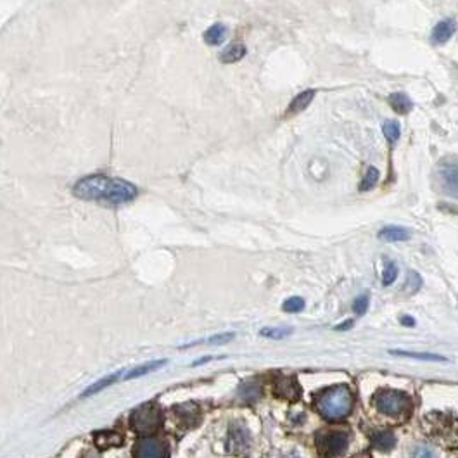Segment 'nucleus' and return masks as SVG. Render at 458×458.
Returning a JSON list of instances; mask_svg holds the SVG:
<instances>
[{
	"label": "nucleus",
	"instance_id": "nucleus-1",
	"mask_svg": "<svg viewBox=\"0 0 458 458\" xmlns=\"http://www.w3.org/2000/svg\"><path fill=\"white\" fill-rule=\"evenodd\" d=\"M73 194L78 199L104 206H123L139 196V189L130 182L106 175H88L74 184Z\"/></svg>",
	"mask_w": 458,
	"mask_h": 458
},
{
	"label": "nucleus",
	"instance_id": "nucleus-2",
	"mask_svg": "<svg viewBox=\"0 0 458 458\" xmlns=\"http://www.w3.org/2000/svg\"><path fill=\"white\" fill-rule=\"evenodd\" d=\"M320 413L329 420H341L351 412L353 393L348 386H336L323 391L316 400Z\"/></svg>",
	"mask_w": 458,
	"mask_h": 458
},
{
	"label": "nucleus",
	"instance_id": "nucleus-3",
	"mask_svg": "<svg viewBox=\"0 0 458 458\" xmlns=\"http://www.w3.org/2000/svg\"><path fill=\"white\" fill-rule=\"evenodd\" d=\"M163 420H165L163 410L156 403L140 405L139 408H135L132 412V417H130L132 429L142 436H151L152 433H156L163 426Z\"/></svg>",
	"mask_w": 458,
	"mask_h": 458
},
{
	"label": "nucleus",
	"instance_id": "nucleus-4",
	"mask_svg": "<svg viewBox=\"0 0 458 458\" xmlns=\"http://www.w3.org/2000/svg\"><path fill=\"white\" fill-rule=\"evenodd\" d=\"M377 410L389 417L407 415L412 408V400L405 393L394 389H382L374 396Z\"/></svg>",
	"mask_w": 458,
	"mask_h": 458
},
{
	"label": "nucleus",
	"instance_id": "nucleus-5",
	"mask_svg": "<svg viewBox=\"0 0 458 458\" xmlns=\"http://www.w3.org/2000/svg\"><path fill=\"white\" fill-rule=\"evenodd\" d=\"M318 452L327 458H341L349 445V436L342 431L339 433H322L316 438Z\"/></svg>",
	"mask_w": 458,
	"mask_h": 458
},
{
	"label": "nucleus",
	"instance_id": "nucleus-6",
	"mask_svg": "<svg viewBox=\"0 0 458 458\" xmlns=\"http://www.w3.org/2000/svg\"><path fill=\"white\" fill-rule=\"evenodd\" d=\"M135 458H170L168 445L152 436H144L133 446Z\"/></svg>",
	"mask_w": 458,
	"mask_h": 458
},
{
	"label": "nucleus",
	"instance_id": "nucleus-7",
	"mask_svg": "<svg viewBox=\"0 0 458 458\" xmlns=\"http://www.w3.org/2000/svg\"><path fill=\"white\" fill-rule=\"evenodd\" d=\"M251 446V434L249 429L242 422H234L229 427V436H227V450L232 455H242Z\"/></svg>",
	"mask_w": 458,
	"mask_h": 458
},
{
	"label": "nucleus",
	"instance_id": "nucleus-8",
	"mask_svg": "<svg viewBox=\"0 0 458 458\" xmlns=\"http://www.w3.org/2000/svg\"><path fill=\"white\" fill-rule=\"evenodd\" d=\"M438 180L445 194L458 199V166L445 163L438 168Z\"/></svg>",
	"mask_w": 458,
	"mask_h": 458
},
{
	"label": "nucleus",
	"instance_id": "nucleus-9",
	"mask_svg": "<svg viewBox=\"0 0 458 458\" xmlns=\"http://www.w3.org/2000/svg\"><path fill=\"white\" fill-rule=\"evenodd\" d=\"M457 32V21L448 18V20L439 21L438 25L434 26L433 33H431V42L436 43V46H445L448 40H452V36L455 35Z\"/></svg>",
	"mask_w": 458,
	"mask_h": 458
},
{
	"label": "nucleus",
	"instance_id": "nucleus-10",
	"mask_svg": "<svg viewBox=\"0 0 458 458\" xmlns=\"http://www.w3.org/2000/svg\"><path fill=\"white\" fill-rule=\"evenodd\" d=\"M275 393L282 398H288V400H297L301 396L297 381L294 377H288V375H278L275 379Z\"/></svg>",
	"mask_w": 458,
	"mask_h": 458
},
{
	"label": "nucleus",
	"instance_id": "nucleus-11",
	"mask_svg": "<svg viewBox=\"0 0 458 458\" xmlns=\"http://www.w3.org/2000/svg\"><path fill=\"white\" fill-rule=\"evenodd\" d=\"M316 95L315 88H307V90L299 92L292 100H290L289 107H288V116H292V114H299L303 113L304 109H308L311 102H314Z\"/></svg>",
	"mask_w": 458,
	"mask_h": 458
},
{
	"label": "nucleus",
	"instance_id": "nucleus-12",
	"mask_svg": "<svg viewBox=\"0 0 458 458\" xmlns=\"http://www.w3.org/2000/svg\"><path fill=\"white\" fill-rule=\"evenodd\" d=\"M245 54H248V48H245L244 43H230V46L223 48L222 54H220V61L225 62V65H234V62H239L241 59H244Z\"/></svg>",
	"mask_w": 458,
	"mask_h": 458
},
{
	"label": "nucleus",
	"instance_id": "nucleus-13",
	"mask_svg": "<svg viewBox=\"0 0 458 458\" xmlns=\"http://www.w3.org/2000/svg\"><path fill=\"white\" fill-rule=\"evenodd\" d=\"M379 239L384 242H403L410 239V230L405 229V227L398 225H389L384 227V229L379 232Z\"/></svg>",
	"mask_w": 458,
	"mask_h": 458
},
{
	"label": "nucleus",
	"instance_id": "nucleus-14",
	"mask_svg": "<svg viewBox=\"0 0 458 458\" xmlns=\"http://www.w3.org/2000/svg\"><path fill=\"white\" fill-rule=\"evenodd\" d=\"M372 446L377 452H391L396 446V436L391 431H382V433L374 434L372 436Z\"/></svg>",
	"mask_w": 458,
	"mask_h": 458
},
{
	"label": "nucleus",
	"instance_id": "nucleus-15",
	"mask_svg": "<svg viewBox=\"0 0 458 458\" xmlns=\"http://www.w3.org/2000/svg\"><path fill=\"white\" fill-rule=\"evenodd\" d=\"M389 104L398 114H408L413 109L412 99L403 92H394L389 95Z\"/></svg>",
	"mask_w": 458,
	"mask_h": 458
},
{
	"label": "nucleus",
	"instance_id": "nucleus-16",
	"mask_svg": "<svg viewBox=\"0 0 458 458\" xmlns=\"http://www.w3.org/2000/svg\"><path fill=\"white\" fill-rule=\"evenodd\" d=\"M227 39V26L222 23H217L204 32V42L208 46H220L223 43V40Z\"/></svg>",
	"mask_w": 458,
	"mask_h": 458
},
{
	"label": "nucleus",
	"instance_id": "nucleus-17",
	"mask_svg": "<svg viewBox=\"0 0 458 458\" xmlns=\"http://www.w3.org/2000/svg\"><path fill=\"white\" fill-rule=\"evenodd\" d=\"M95 443L100 448H113V446H120L123 443V436L114 433V431H102L95 436Z\"/></svg>",
	"mask_w": 458,
	"mask_h": 458
},
{
	"label": "nucleus",
	"instance_id": "nucleus-18",
	"mask_svg": "<svg viewBox=\"0 0 458 458\" xmlns=\"http://www.w3.org/2000/svg\"><path fill=\"white\" fill-rule=\"evenodd\" d=\"M166 363V360H158V362H149V363H142L140 365V367H135L133 368V370H130L128 374H126V377H123V379H126V381H128V379H137V377H142V375L145 374H151V372H154V370H158V368H161L163 365Z\"/></svg>",
	"mask_w": 458,
	"mask_h": 458
},
{
	"label": "nucleus",
	"instance_id": "nucleus-19",
	"mask_svg": "<svg viewBox=\"0 0 458 458\" xmlns=\"http://www.w3.org/2000/svg\"><path fill=\"white\" fill-rule=\"evenodd\" d=\"M239 396L245 403H255L262 396V387L256 384V382H245L239 389Z\"/></svg>",
	"mask_w": 458,
	"mask_h": 458
},
{
	"label": "nucleus",
	"instance_id": "nucleus-20",
	"mask_svg": "<svg viewBox=\"0 0 458 458\" xmlns=\"http://www.w3.org/2000/svg\"><path fill=\"white\" fill-rule=\"evenodd\" d=\"M379 177H381V175H379V170L374 168V166H370V168L367 170V173L363 175V180L360 182V187H358L360 192H368L372 191V189L377 187Z\"/></svg>",
	"mask_w": 458,
	"mask_h": 458
},
{
	"label": "nucleus",
	"instance_id": "nucleus-21",
	"mask_svg": "<svg viewBox=\"0 0 458 458\" xmlns=\"http://www.w3.org/2000/svg\"><path fill=\"white\" fill-rule=\"evenodd\" d=\"M120 375H121V372H116V374H111V375H107V377L100 379V381H97L95 384H92L90 387H88V389L85 391V393L81 394V396H83V398H88V396H92V394L99 393V391H102L104 387H107V386L114 384V382H116L118 379H120Z\"/></svg>",
	"mask_w": 458,
	"mask_h": 458
},
{
	"label": "nucleus",
	"instance_id": "nucleus-22",
	"mask_svg": "<svg viewBox=\"0 0 458 458\" xmlns=\"http://www.w3.org/2000/svg\"><path fill=\"white\" fill-rule=\"evenodd\" d=\"M394 356H407V358L426 360V362H445V356L434 355V353H413V351H391Z\"/></svg>",
	"mask_w": 458,
	"mask_h": 458
},
{
	"label": "nucleus",
	"instance_id": "nucleus-23",
	"mask_svg": "<svg viewBox=\"0 0 458 458\" xmlns=\"http://www.w3.org/2000/svg\"><path fill=\"white\" fill-rule=\"evenodd\" d=\"M382 133H384L386 140L387 142L394 144L400 140L401 137V126L398 121H386L384 125H382Z\"/></svg>",
	"mask_w": 458,
	"mask_h": 458
},
{
	"label": "nucleus",
	"instance_id": "nucleus-24",
	"mask_svg": "<svg viewBox=\"0 0 458 458\" xmlns=\"http://www.w3.org/2000/svg\"><path fill=\"white\" fill-rule=\"evenodd\" d=\"M175 412L178 413V419L182 420H189V419H199V408L196 407L194 403H185L180 405L178 408H175Z\"/></svg>",
	"mask_w": 458,
	"mask_h": 458
},
{
	"label": "nucleus",
	"instance_id": "nucleus-25",
	"mask_svg": "<svg viewBox=\"0 0 458 458\" xmlns=\"http://www.w3.org/2000/svg\"><path fill=\"white\" fill-rule=\"evenodd\" d=\"M282 308H284V311H288V314H299V311L304 308V299L297 296L289 297Z\"/></svg>",
	"mask_w": 458,
	"mask_h": 458
},
{
	"label": "nucleus",
	"instance_id": "nucleus-26",
	"mask_svg": "<svg viewBox=\"0 0 458 458\" xmlns=\"http://www.w3.org/2000/svg\"><path fill=\"white\" fill-rule=\"evenodd\" d=\"M234 336H236V334H232V332L218 334V336H213L210 339H203V341H196V342H191V344H185V346H182V348H187V346H192V344H199V342H208V344H225V342L232 341Z\"/></svg>",
	"mask_w": 458,
	"mask_h": 458
},
{
	"label": "nucleus",
	"instance_id": "nucleus-27",
	"mask_svg": "<svg viewBox=\"0 0 458 458\" xmlns=\"http://www.w3.org/2000/svg\"><path fill=\"white\" fill-rule=\"evenodd\" d=\"M398 278V267L396 263H386L384 274H382V284L384 285H391L394 281Z\"/></svg>",
	"mask_w": 458,
	"mask_h": 458
},
{
	"label": "nucleus",
	"instance_id": "nucleus-28",
	"mask_svg": "<svg viewBox=\"0 0 458 458\" xmlns=\"http://www.w3.org/2000/svg\"><path fill=\"white\" fill-rule=\"evenodd\" d=\"M292 332V329H290V327H281V329H263L262 332V336L263 337H271V339H282V337H285V336H289V334Z\"/></svg>",
	"mask_w": 458,
	"mask_h": 458
},
{
	"label": "nucleus",
	"instance_id": "nucleus-29",
	"mask_svg": "<svg viewBox=\"0 0 458 458\" xmlns=\"http://www.w3.org/2000/svg\"><path fill=\"white\" fill-rule=\"evenodd\" d=\"M368 303H370V297H368L367 294H363V296L356 297L355 303H353V310H355V314L356 315H363L365 311H367Z\"/></svg>",
	"mask_w": 458,
	"mask_h": 458
},
{
	"label": "nucleus",
	"instance_id": "nucleus-30",
	"mask_svg": "<svg viewBox=\"0 0 458 458\" xmlns=\"http://www.w3.org/2000/svg\"><path fill=\"white\" fill-rule=\"evenodd\" d=\"M412 458H434L433 457V452L427 448H419L415 450V453H413Z\"/></svg>",
	"mask_w": 458,
	"mask_h": 458
},
{
	"label": "nucleus",
	"instance_id": "nucleus-31",
	"mask_svg": "<svg viewBox=\"0 0 458 458\" xmlns=\"http://www.w3.org/2000/svg\"><path fill=\"white\" fill-rule=\"evenodd\" d=\"M408 284L412 285V288H410L412 292H415V290L420 288V277H419V275L413 274V271H412V274H410V281H408Z\"/></svg>",
	"mask_w": 458,
	"mask_h": 458
},
{
	"label": "nucleus",
	"instance_id": "nucleus-32",
	"mask_svg": "<svg viewBox=\"0 0 458 458\" xmlns=\"http://www.w3.org/2000/svg\"><path fill=\"white\" fill-rule=\"evenodd\" d=\"M351 327H353L351 320H346L344 323H341V325L336 327V330H348V329H351Z\"/></svg>",
	"mask_w": 458,
	"mask_h": 458
},
{
	"label": "nucleus",
	"instance_id": "nucleus-33",
	"mask_svg": "<svg viewBox=\"0 0 458 458\" xmlns=\"http://www.w3.org/2000/svg\"><path fill=\"white\" fill-rule=\"evenodd\" d=\"M401 322L407 323V325H413V318H410V316H407V318L403 316V320H401Z\"/></svg>",
	"mask_w": 458,
	"mask_h": 458
},
{
	"label": "nucleus",
	"instance_id": "nucleus-34",
	"mask_svg": "<svg viewBox=\"0 0 458 458\" xmlns=\"http://www.w3.org/2000/svg\"><path fill=\"white\" fill-rule=\"evenodd\" d=\"M288 458H299V457H294V455H290V457H288Z\"/></svg>",
	"mask_w": 458,
	"mask_h": 458
}]
</instances>
